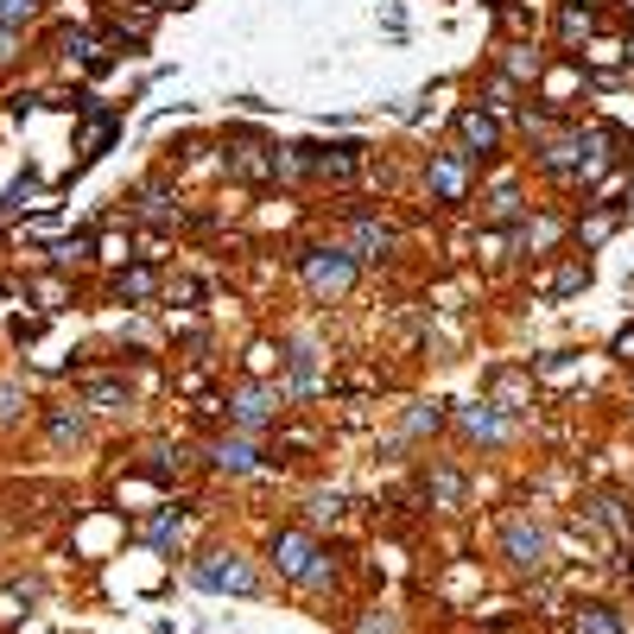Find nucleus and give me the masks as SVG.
I'll use <instances>...</instances> for the list:
<instances>
[{"label":"nucleus","mask_w":634,"mask_h":634,"mask_svg":"<svg viewBox=\"0 0 634 634\" xmlns=\"http://www.w3.org/2000/svg\"><path fill=\"white\" fill-rule=\"evenodd\" d=\"M304 266V286H311V299H343L349 286H356V254L349 248H311V254H299Z\"/></svg>","instance_id":"nucleus-1"},{"label":"nucleus","mask_w":634,"mask_h":634,"mask_svg":"<svg viewBox=\"0 0 634 634\" xmlns=\"http://www.w3.org/2000/svg\"><path fill=\"white\" fill-rule=\"evenodd\" d=\"M190 584L197 591H254V571H248V559L241 552H203V559L190 564Z\"/></svg>","instance_id":"nucleus-2"},{"label":"nucleus","mask_w":634,"mask_h":634,"mask_svg":"<svg viewBox=\"0 0 634 634\" xmlns=\"http://www.w3.org/2000/svg\"><path fill=\"white\" fill-rule=\"evenodd\" d=\"M425 185H432V197H438V203H463V197H470V152H463V147L432 152Z\"/></svg>","instance_id":"nucleus-3"},{"label":"nucleus","mask_w":634,"mask_h":634,"mask_svg":"<svg viewBox=\"0 0 634 634\" xmlns=\"http://www.w3.org/2000/svg\"><path fill=\"white\" fill-rule=\"evenodd\" d=\"M501 552H508L514 571H539L546 552H552V539H546L533 521H508V526H501Z\"/></svg>","instance_id":"nucleus-4"},{"label":"nucleus","mask_w":634,"mask_h":634,"mask_svg":"<svg viewBox=\"0 0 634 634\" xmlns=\"http://www.w3.org/2000/svg\"><path fill=\"white\" fill-rule=\"evenodd\" d=\"M324 559L318 546H311V533H299V526H286V533H273V564H279V577H293V584H304L311 577V564Z\"/></svg>","instance_id":"nucleus-5"},{"label":"nucleus","mask_w":634,"mask_h":634,"mask_svg":"<svg viewBox=\"0 0 634 634\" xmlns=\"http://www.w3.org/2000/svg\"><path fill=\"white\" fill-rule=\"evenodd\" d=\"M228 172L241 178V185H261V178H279V152L261 147V140H235L228 152Z\"/></svg>","instance_id":"nucleus-6"},{"label":"nucleus","mask_w":634,"mask_h":634,"mask_svg":"<svg viewBox=\"0 0 634 634\" xmlns=\"http://www.w3.org/2000/svg\"><path fill=\"white\" fill-rule=\"evenodd\" d=\"M457 425H463V438H470V445H501V438L514 432V425H508V412L495 407V400H483V407H463V412H457Z\"/></svg>","instance_id":"nucleus-7"},{"label":"nucleus","mask_w":634,"mask_h":634,"mask_svg":"<svg viewBox=\"0 0 634 634\" xmlns=\"http://www.w3.org/2000/svg\"><path fill=\"white\" fill-rule=\"evenodd\" d=\"M356 165H362V147H356V140H336V147H311V172H318V178H331V185L356 178Z\"/></svg>","instance_id":"nucleus-8"},{"label":"nucleus","mask_w":634,"mask_h":634,"mask_svg":"<svg viewBox=\"0 0 634 634\" xmlns=\"http://www.w3.org/2000/svg\"><path fill=\"white\" fill-rule=\"evenodd\" d=\"M228 419H235V425H248V432H261V425H273V419H279V407H273V394H266V387H235Z\"/></svg>","instance_id":"nucleus-9"},{"label":"nucleus","mask_w":634,"mask_h":634,"mask_svg":"<svg viewBox=\"0 0 634 634\" xmlns=\"http://www.w3.org/2000/svg\"><path fill=\"white\" fill-rule=\"evenodd\" d=\"M349 254H356V261H387V254H394V228L374 223V216H356V228H349Z\"/></svg>","instance_id":"nucleus-10"},{"label":"nucleus","mask_w":634,"mask_h":634,"mask_svg":"<svg viewBox=\"0 0 634 634\" xmlns=\"http://www.w3.org/2000/svg\"><path fill=\"white\" fill-rule=\"evenodd\" d=\"M457 134H463V147L476 152V159H495V152H501V127H495L483 109H463V114H457Z\"/></svg>","instance_id":"nucleus-11"},{"label":"nucleus","mask_w":634,"mask_h":634,"mask_svg":"<svg viewBox=\"0 0 634 634\" xmlns=\"http://www.w3.org/2000/svg\"><path fill=\"white\" fill-rule=\"evenodd\" d=\"M83 109H89V127H83V152H76V159L89 165V159H102V147L114 140V127H121V121H114L109 109H96V102H83Z\"/></svg>","instance_id":"nucleus-12"},{"label":"nucleus","mask_w":634,"mask_h":634,"mask_svg":"<svg viewBox=\"0 0 634 634\" xmlns=\"http://www.w3.org/2000/svg\"><path fill=\"white\" fill-rule=\"evenodd\" d=\"M216 470H235V476L261 470V445H254V438H223V445H216Z\"/></svg>","instance_id":"nucleus-13"},{"label":"nucleus","mask_w":634,"mask_h":634,"mask_svg":"<svg viewBox=\"0 0 634 634\" xmlns=\"http://www.w3.org/2000/svg\"><path fill=\"white\" fill-rule=\"evenodd\" d=\"M571 634H622V616H616L609 602H584V609L571 616Z\"/></svg>","instance_id":"nucleus-14"},{"label":"nucleus","mask_w":634,"mask_h":634,"mask_svg":"<svg viewBox=\"0 0 634 634\" xmlns=\"http://www.w3.org/2000/svg\"><path fill=\"white\" fill-rule=\"evenodd\" d=\"M83 407L121 412V407H127V381H83Z\"/></svg>","instance_id":"nucleus-15"},{"label":"nucleus","mask_w":634,"mask_h":634,"mask_svg":"<svg viewBox=\"0 0 634 634\" xmlns=\"http://www.w3.org/2000/svg\"><path fill=\"white\" fill-rule=\"evenodd\" d=\"M425 495H432L438 508H457V501H463V476H457V470H445V463H438V470L425 476Z\"/></svg>","instance_id":"nucleus-16"},{"label":"nucleus","mask_w":634,"mask_h":634,"mask_svg":"<svg viewBox=\"0 0 634 634\" xmlns=\"http://www.w3.org/2000/svg\"><path fill=\"white\" fill-rule=\"evenodd\" d=\"M114 293H121V299H134V304H147L152 293H159V279H152L147 266H134V273H121V279H114Z\"/></svg>","instance_id":"nucleus-17"},{"label":"nucleus","mask_w":634,"mask_h":634,"mask_svg":"<svg viewBox=\"0 0 634 634\" xmlns=\"http://www.w3.org/2000/svg\"><path fill=\"white\" fill-rule=\"evenodd\" d=\"M293 387H299V394H311V387H318V349H311V343H299V349H293Z\"/></svg>","instance_id":"nucleus-18"},{"label":"nucleus","mask_w":634,"mask_h":634,"mask_svg":"<svg viewBox=\"0 0 634 634\" xmlns=\"http://www.w3.org/2000/svg\"><path fill=\"white\" fill-rule=\"evenodd\" d=\"M488 223H514V216H521V190L514 185H501L495 190V197H488V210H483Z\"/></svg>","instance_id":"nucleus-19"},{"label":"nucleus","mask_w":634,"mask_h":634,"mask_svg":"<svg viewBox=\"0 0 634 634\" xmlns=\"http://www.w3.org/2000/svg\"><path fill=\"white\" fill-rule=\"evenodd\" d=\"M38 13H45V0H0V26H13V33L26 20H38Z\"/></svg>","instance_id":"nucleus-20"},{"label":"nucleus","mask_w":634,"mask_h":634,"mask_svg":"<svg viewBox=\"0 0 634 634\" xmlns=\"http://www.w3.org/2000/svg\"><path fill=\"white\" fill-rule=\"evenodd\" d=\"M33 197H38V185H33V178H20V185L7 190V203H0V223H13V216H20V210L33 203Z\"/></svg>","instance_id":"nucleus-21"},{"label":"nucleus","mask_w":634,"mask_h":634,"mask_svg":"<svg viewBox=\"0 0 634 634\" xmlns=\"http://www.w3.org/2000/svg\"><path fill=\"white\" fill-rule=\"evenodd\" d=\"M178 533H185V514H178V508H172V514H159V521L147 526V539H152V546H172Z\"/></svg>","instance_id":"nucleus-22"},{"label":"nucleus","mask_w":634,"mask_h":634,"mask_svg":"<svg viewBox=\"0 0 634 634\" xmlns=\"http://www.w3.org/2000/svg\"><path fill=\"white\" fill-rule=\"evenodd\" d=\"M51 438H58V445H76V438H83V412L64 407L58 419H51Z\"/></svg>","instance_id":"nucleus-23"},{"label":"nucleus","mask_w":634,"mask_h":634,"mask_svg":"<svg viewBox=\"0 0 634 634\" xmlns=\"http://www.w3.org/2000/svg\"><path fill=\"white\" fill-rule=\"evenodd\" d=\"M89 248H96L89 235H71V241H58L51 254H58V266H76V261H89Z\"/></svg>","instance_id":"nucleus-24"},{"label":"nucleus","mask_w":634,"mask_h":634,"mask_svg":"<svg viewBox=\"0 0 634 634\" xmlns=\"http://www.w3.org/2000/svg\"><path fill=\"white\" fill-rule=\"evenodd\" d=\"M584 279H591V266H564V273L552 279V286H546V293H552V299H564V293H577Z\"/></svg>","instance_id":"nucleus-25"},{"label":"nucleus","mask_w":634,"mask_h":634,"mask_svg":"<svg viewBox=\"0 0 634 634\" xmlns=\"http://www.w3.org/2000/svg\"><path fill=\"white\" fill-rule=\"evenodd\" d=\"M559 33L564 38H584V33H591V7H571V13L559 20Z\"/></svg>","instance_id":"nucleus-26"},{"label":"nucleus","mask_w":634,"mask_h":634,"mask_svg":"<svg viewBox=\"0 0 634 634\" xmlns=\"http://www.w3.org/2000/svg\"><path fill=\"white\" fill-rule=\"evenodd\" d=\"M0 419H20V387H0Z\"/></svg>","instance_id":"nucleus-27"},{"label":"nucleus","mask_w":634,"mask_h":634,"mask_svg":"<svg viewBox=\"0 0 634 634\" xmlns=\"http://www.w3.org/2000/svg\"><path fill=\"white\" fill-rule=\"evenodd\" d=\"M13 45H20V33H13V26H0V64L13 58Z\"/></svg>","instance_id":"nucleus-28"},{"label":"nucleus","mask_w":634,"mask_h":634,"mask_svg":"<svg viewBox=\"0 0 634 634\" xmlns=\"http://www.w3.org/2000/svg\"><path fill=\"white\" fill-rule=\"evenodd\" d=\"M616 356H622V362H634V331H622V336H616Z\"/></svg>","instance_id":"nucleus-29"}]
</instances>
